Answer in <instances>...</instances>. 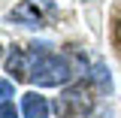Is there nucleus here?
Here are the masks:
<instances>
[{
    "label": "nucleus",
    "mask_w": 121,
    "mask_h": 118,
    "mask_svg": "<svg viewBox=\"0 0 121 118\" xmlns=\"http://www.w3.org/2000/svg\"><path fill=\"white\" fill-rule=\"evenodd\" d=\"M0 118H18V112H15L12 100H3V103H0Z\"/></svg>",
    "instance_id": "nucleus-7"
},
{
    "label": "nucleus",
    "mask_w": 121,
    "mask_h": 118,
    "mask_svg": "<svg viewBox=\"0 0 121 118\" xmlns=\"http://www.w3.org/2000/svg\"><path fill=\"white\" fill-rule=\"evenodd\" d=\"M6 73H12V79H30V64L24 48L12 45V52L6 55Z\"/></svg>",
    "instance_id": "nucleus-4"
},
{
    "label": "nucleus",
    "mask_w": 121,
    "mask_h": 118,
    "mask_svg": "<svg viewBox=\"0 0 121 118\" xmlns=\"http://www.w3.org/2000/svg\"><path fill=\"white\" fill-rule=\"evenodd\" d=\"M91 79L97 82V88L103 91V94H109V91H112V76H109V67H106V64H94Z\"/></svg>",
    "instance_id": "nucleus-6"
},
{
    "label": "nucleus",
    "mask_w": 121,
    "mask_h": 118,
    "mask_svg": "<svg viewBox=\"0 0 121 118\" xmlns=\"http://www.w3.org/2000/svg\"><path fill=\"white\" fill-rule=\"evenodd\" d=\"M118 30H121V27H118Z\"/></svg>",
    "instance_id": "nucleus-9"
},
{
    "label": "nucleus",
    "mask_w": 121,
    "mask_h": 118,
    "mask_svg": "<svg viewBox=\"0 0 121 118\" xmlns=\"http://www.w3.org/2000/svg\"><path fill=\"white\" fill-rule=\"evenodd\" d=\"M91 109H94V100L88 97V91L82 85H73L55 100V112L58 118H88Z\"/></svg>",
    "instance_id": "nucleus-2"
},
{
    "label": "nucleus",
    "mask_w": 121,
    "mask_h": 118,
    "mask_svg": "<svg viewBox=\"0 0 121 118\" xmlns=\"http://www.w3.org/2000/svg\"><path fill=\"white\" fill-rule=\"evenodd\" d=\"M9 21H18V24H24V27H39L43 24V15H39V9L33 6V3H18L12 12H9Z\"/></svg>",
    "instance_id": "nucleus-5"
},
{
    "label": "nucleus",
    "mask_w": 121,
    "mask_h": 118,
    "mask_svg": "<svg viewBox=\"0 0 121 118\" xmlns=\"http://www.w3.org/2000/svg\"><path fill=\"white\" fill-rule=\"evenodd\" d=\"M48 100H45L43 94H36V91H27L24 97H21V115L24 118H48Z\"/></svg>",
    "instance_id": "nucleus-3"
},
{
    "label": "nucleus",
    "mask_w": 121,
    "mask_h": 118,
    "mask_svg": "<svg viewBox=\"0 0 121 118\" xmlns=\"http://www.w3.org/2000/svg\"><path fill=\"white\" fill-rule=\"evenodd\" d=\"M70 79H73V67L64 55L43 52L30 64V82L39 85V88H58V85H67Z\"/></svg>",
    "instance_id": "nucleus-1"
},
{
    "label": "nucleus",
    "mask_w": 121,
    "mask_h": 118,
    "mask_svg": "<svg viewBox=\"0 0 121 118\" xmlns=\"http://www.w3.org/2000/svg\"><path fill=\"white\" fill-rule=\"evenodd\" d=\"M0 91H3V100H12V97H15V88H12V82H9V79H3V82H0Z\"/></svg>",
    "instance_id": "nucleus-8"
}]
</instances>
